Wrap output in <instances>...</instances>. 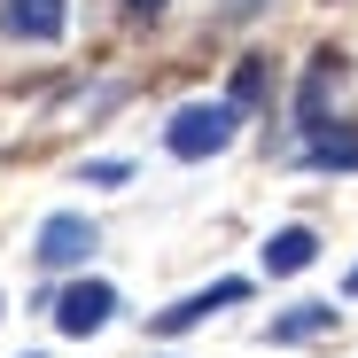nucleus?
Returning <instances> with one entry per match:
<instances>
[{
  "label": "nucleus",
  "instance_id": "nucleus-1",
  "mask_svg": "<svg viewBox=\"0 0 358 358\" xmlns=\"http://www.w3.org/2000/svg\"><path fill=\"white\" fill-rule=\"evenodd\" d=\"M234 133H242V101H187V109L164 125V148H171L179 164H203V156L234 148Z\"/></svg>",
  "mask_w": 358,
  "mask_h": 358
},
{
  "label": "nucleus",
  "instance_id": "nucleus-2",
  "mask_svg": "<svg viewBox=\"0 0 358 358\" xmlns=\"http://www.w3.org/2000/svg\"><path fill=\"white\" fill-rule=\"evenodd\" d=\"M94 250H101L94 218H78V210H55V218L39 226V250H31V257H39L47 273H71V265H86Z\"/></svg>",
  "mask_w": 358,
  "mask_h": 358
},
{
  "label": "nucleus",
  "instance_id": "nucleus-3",
  "mask_svg": "<svg viewBox=\"0 0 358 358\" xmlns=\"http://www.w3.org/2000/svg\"><path fill=\"white\" fill-rule=\"evenodd\" d=\"M0 31L24 47H55L71 31V0H0Z\"/></svg>",
  "mask_w": 358,
  "mask_h": 358
},
{
  "label": "nucleus",
  "instance_id": "nucleus-4",
  "mask_svg": "<svg viewBox=\"0 0 358 358\" xmlns=\"http://www.w3.org/2000/svg\"><path fill=\"white\" fill-rule=\"evenodd\" d=\"M109 312H117V288H109V280H78V288L55 296V327H63V335H94V327H109Z\"/></svg>",
  "mask_w": 358,
  "mask_h": 358
},
{
  "label": "nucleus",
  "instance_id": "nucleus-5",
  "mask_svg": "<svg viewBox=\"0 0 358 358\" xmlns=\"http://www.w3.org/2000/svg\"><path fill=\"white\" fill-rule=\"evenodd\" d=\"M242 296H250V280H218V288H203V296H179L171 312L148 320V335H187V327H203L218 304H242Z\"/></svg>",
  "mask_w": 358,
  "mask_h": 358
},
{
  "label": "nucleus",
  "instance_id": "nucleus-6",
  "mask_svg": "<svg viewBox=\"0 0 358 358\" xmlns=\"http://www.w3.org/2000/svg\"><path fill=\"white\" fill-rule=\"evenodd\" d=\"M312 257H320V234H312V226H280L273 242H265V273H273V280H288V273H304Z\"/></svg>",
  "mask_w": 358,
  "mask_h": 358
},
{
  "label": "nucleus",
  "instance_id": "nucleus-7",
  "mask_svg": "<svg viewBox=\"0 0 358 358\" xmlns=\"http://www.w3.org/2000/svg\"><path fill=\"white\" fill-rule=\"evenodd\" d=\"M335 320H343L335 304H296L265 327V343H320V335H335Z\"/></svg>",
  "mask_w": 358,
  "mask_h": 358
},
{
  "label": "nucleus",
  "instance_id": "nucleus-8",
  "mask_svg": "<svg viewBox=\"0 0 358 358\" xmlns=\"http://www.w3.org/2000/svg\"><path fill=\"white\" fill-rule=\"evenodd\" d=\"M226 101H242V109H250V101H265V63H257V55L234 71V94H226Z\"/></svg>",
  "mask_w": 358,
  "mask_h": 358
},
{
  "label": "nucleus",
  "instance_id": "nucleus-9",
  "mask_svg": "<svg viewBox=\"0 0 358 358\" xmlns=\"http://www.w3.org/2000/svg\"><path fill=\"white\" fill-rule=\"evenodd\" d=\"M133 164H117V156H101V164H86V179H94V187H117V179H125Z\"/></svg>",
  "mask_w": 358,
  "mask_h": 358
},
{
  "label": "nucleus",
  "instance_id": "nucleus-10",
  "mask_svg": "<svg viewBox=\"0 0 358 358\" xmlns=\"http://www.w3.org/2000/svg\"><path fill=\"white\" fill-rule=\"evenodd\" d=\"M125 8H133V16H164V0H125Z\"/></svg>",
  "mask_w": 358,
  "mask_h": 358
},
{
  "label": "nucleus",
  "instance_id": "nucleus-11",
  "mask_svg": "<svg viewBox=\"0 0 358 358\" xmlns=\"http://www.w3.org/2000/svg\"><path fill=\"white\" fill-rule=\"evenodd\" d=\"M350 296H358V273H350Z\"/></svg>",
  "mask_w": 358,
  "mask_h": 358
}]
</instances>
